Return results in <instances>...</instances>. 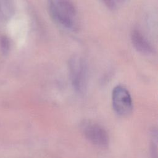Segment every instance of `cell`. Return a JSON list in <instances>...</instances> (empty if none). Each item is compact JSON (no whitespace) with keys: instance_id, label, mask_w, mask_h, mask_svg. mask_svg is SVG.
Listing matches in <instances>:
<instances>
[{"instance_id":"cell-7","label":"cell","mask_w":158,"mask_h":158,"mask_svg":"<svg viewBox=\"0 0 158 158\" xmlns=\"http://www.w3.org/2000/svg\"><path fill=\"white\" fill-rule=\"evenodd\" d=\"M1 48L3 54H6L9 52V41L6 36H2L0 41Z\"/></svg>"},{"instance_id":"cell-4","label":"cell","mask_w":158,"mask_h":158,"mask_svg":"<svg viewBox=\"0 0 158 158\" xmlns=\"http://www.w3.org/2000/svg\"><path fill=\"white\" fill-rule=\"evenodd\" d=\"M69 75L74 89L82 93L86 84V67L84 61L78 57H72L69 62Z\"/></svg>"},{"instance_id":"cell-5","label":"cell","mask_w":158,"mask_h":158,"mask_svg":"<svg viewBox=\"0 0 158 158\" xmlns=\"http://www.w3.org/2000/svg\"><path fill=\"white\" fill-rule=\"evenodd\" d=\"M131 40L134 48L144 54H150L153 52L152 46L138 30H134L131 34Z\"/></svg>"},{"instance_id":"cell-1","label":"cell","mask_w":158,"mask_h":158,"mask_svg":"<svg viewBox=\"0 0 158 158\" xmlns=\"http://www.w3.org/2000/svg\"><path fill=\"white\" fill-rule=\"evenodd\" d=\"M49 12L53 19L65 28H72L75 23L77 12L70 0H51Z\"/></svg>"},{"instance_id":"cell-3","label":"cell","mask_w":158,"mask_h":158,"mask_svg":"<svg viewBox=\"0 0 158 158\" xmlns=\"http://www.w3.org/2000/svg\"><path fill=\"white\" fill-rule=\"evenodd\" d=\"M112 104L114 112L120 117H127L132 112L133 106L129 91L122 86H117L112 93Z\"/></svg>"},{"instance_id":"cell-6","label":"cell","mask_w":158,"mask_h":158,"mask_svg":"<svg viewBox=\"0 0 158 158\" xmlns=\"http://www.w3.org/2000/svg\"><path fill=\"white\" fill-rule=\"evenodd\" d=\"M125 0H102L104 4L109 9L115 10L120 7Z\"/></svg>"},{"instance_id":"cell-2","label":"cell","mask_w":158,"mask_h":158,"mask_svg":"<svg viewBox=\"0 0 158 158\" xmlns=\"http://www.w3.org/2000/svg\"><path fill=\"white\" fill-rule=\"evenodd\" d=\"M80 128L84 136L93 144L99 148H106L109 144V136L105 128L95 122L84 120Z\"/></svg>"}]
</instances>
